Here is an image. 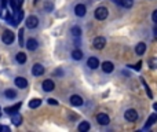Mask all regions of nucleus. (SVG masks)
<instances>
[{
	"label": "nucleus",
	"instance_id": "nucleus-1",
	"mask_svg": "<svg viewBox=\"0 0 157 132\" xmlns=\"http://www.w3.org/2000/svg\"><path fill=\"white\" fill-rule=\"evenodd\" d=\"M107 8L106 7H98L95 10V18L99 19V21H103V19L107 18Z\"/></svg>",
	"mask_w": 157,
	"mask_h": 132
},
{
	"label": "nucleus",
	"instance_id": "nucleus-2",
	"mask_svg": "<svg viewBox=\"0 0 157 132\" xmlns=\"http://www.w3.org/2000/svg\"><path fill=\"white\" fill-rule=\"evenodd\" d=\"M124 118H125L127 121H131V123H134V121L138 120V113L135 112L134 109H128L125 113H124Z\"/></svg>",
	"mask_w": 157,
	"mask_h": 132
},
{
	"label": "nucleus",
	"instance_id": "nucleus-3",
	"mask_svg": "<svg viewBox=\"0 0 157 132\" xmlns=\"http://www.w3.org/2000/svg\"><path fill=\"white\" fill-rule=\"evenodd\" d=\"M25 25H26V28H29V29H35V28L39 25L37 16H35V15L28 16V18H26V22H25Z\"/></svg>",
	"mask_w": 157,
	"mask_h": 132
},
{
	"label": "nucleus",
	"instance_id": "nucleus-4",
	"mask_svg": "<svg viewBox=\"0 0 157 132\" xmlns=\"http://www.w3.org/2000/svg\"><path fill=\"white\" fill-rule=\"evenodd\" d=\"M2 40H3V43L4 44H13V41H14V33L13 32H10V30H6L4 33H3V36H2Z\"/></svg>",
	"mask_w": 157,
	"mask_h": 132
},
{
	"label": "nucleus",
	"instance_id": "nucleus-5",
	"mask_svg": "<svg viewBox=\"0 0 157 132\" xmlns=\"http://www.w3.org/2000/svg\"><path fill=\"white\" fill-rule=\"evenodd\" d=\"M92 44H94V48L102 50L105 47V44H106V38L105 37H95L92 41Z\"/></svg>",
	"mask_w": 157,
	"mask_h": 132
},
{
	"label": "nucleus",
	"instance_id": "nucleus-6",
	"mask_svg": "<svg viewBox=\"0 0 157 132\" xmlns=\"http://www.w3.org/2000/svg\"><path fill=\"white\" fill-rule=\"evenodd\" d=\"M96 121H98L101 125H107L109 121H110V118H109V116L105 114V113H99V114L96 116Z\"/></svg>",
	"mask_w": 157,
	"mask_h": 132
},
{
	"label": "nucleus",
	"instance_id": "nucleus-7",
	"mask_svg": "<svg viewBox=\"0 0 157 132\" xmlns=\"http://www.w3.org/2000/svg\"><path fill=\"white\" fill-rule=\"evenodd\" d=\"M44 73V66L40 65V63H36L32 68V74L33 76H41Z\"/></svg>",
	"mask_w": 157,
	"mask_h": 132
},
{
	"label": "nucleus",
	"instance_id": "nucleus-8",
	"mask_svg": "<svg viewBox=\"0 0 157 132\" xmlns=\"http://www.w3.org/2000/svg\"><path fill=\"white\" fill-rule=\"evenodd\" d=\"M85 13H87V8H85L84 4H77L76 7H74V14H76L77 16H84Z\"/></svg>",
	"mask_w": 157,
	"mask_h": 132
},
{
	"label": "nucleus",
	"instance_id": "nucleus-9",
	"mask_svg": "<svg viewBox=\"0 0 157 132\" xmlns=\"http://www.w3.org/2000/svg\"><path fill=\"white\" fill-rule=\"evenodd\" d=\"M21 102H19V103H15V105H13V106H7L6 107V113H7V114H14V113H17L18 112L19 109H21Z\"/></svg>",
	"mask_w": 157,
	"mask_h": 132
},
{
	"label": "nucleus",
	"instance_id": "nucleus-10",
	"mask_svg": "<svg viewBox=\"0 0 157 132\" xmlns=\"http://www.w3.org/2000/svg\"><path fill=\"white\" fill-rule=\"evenodd\" d=\"M55 88V84L52 80H44L43 81V90L46 91V92H50V91H52Z\"/></svg>",
	"mask_w": 157,
	"mask_h": 132
},
{
	"label": "nucleus",
	"instance_id": "nucleus-11",
	"mask_svg": "<svg viewBox=\"0 0 157 132\" xmlns=\"http://www.w3.org/2000/svg\"><path fill=\"white\" fill-rule=\"evenodd\" d=\"M87 66L90 69H96L99 66V61H98V58H95V57H91V58H88V61H87Z\"/></svg>",
	"mask_w": 157,
	"mask_h": 132
},
{
	"label": "nucleus",
	"instance_id": "nucleus-12",
	"mask_svg": "<svg viewBox=\"0 0 157 132\" xmlns=\"http://www.w3.org/2000/svg\"><path fill=\"white\" fill-rule=\"evenodd\" d=\"M70 103L73 105V106H81L83 105V99H81V96H79V95H72L70 96Z\"/></svg>",
	"mask_w": 157,
	"mask_h": 132
},
{
	"label": "nucleus",
	"instance_id": "nucleus-13",
	"mask_svg": "<svg viewBox=\"0 0 157 132\" xmlns=\"http://www.w3.org/2000/svg\"><path fill=\"white\" fill-rule=\"evenodd\" d=\"M11 121H13L14 125H21L22 124V116L19 113H14L11 114Z\"/></svg>",
	"mask_w": 157,
	"mask_h": 132
},
{
	"label": "nucleus",
	"instance_id": "nucleus-14",
	"mask_svg": "<svg viewBox=\"0 0 157 132\" xmlns=\"http://www.w3.org/2000/svg\"><path fill=\"white\" fill-rule=\"evenodd\" d=\"M15 85L18 88H26L28 87L26 79H24V77H17V79H15Z\"/></svg>",
	"mask_w": 157,
	"mask_h": 132
},
{
	"label": "nucleus",
	"instance_id": "nucleus-15",
	"mask_svg": "<svg viewBox=\"0 0 157 132\" xmlns=\"http://www.w3.org/2000/svg\"><path fill=\"white\" fill-rule=\"evenodd\" d=\"M37 41L35 40V38H29V40L26 41V48L29 50V51H35L36 48H37Z\"/></svg>",
	"mask_w": 157,
	"mask_h": 132
},
{
	"label": "nucleus",
	"instance_id": "nucleus-16",
	"mask_svg": "<svg viewBox=\"0 0 157 132\" xmlns=\"http://www.w3.org/2000/svg\"><path fill=\"white\" fill-rule=\"evenodd\" d=\"M113 69H114V66H113L112 62H107L106 61V62L102 63V70H103L105 73H112Z\"/></svg>",
	"mask_w": 157,
	"mask_h": 132
},
{
	"label": "nucleus",
	"instance_id": "nucleus-17",
	"mask_svg": "<svg viewBox=\"0 0 157 132\" xmlns=\"http://www.w3.org/2000/svg\"><path fill=\"white\" fill-rule=\"evenodd\" d=\"M146 51V44L145 43H139L136 46V48H135V52H136L138 55H143Z\"/></svg>",
	"mask_w": 157,
	"mask_h": 132
},
{
	"label": "nucleus",
	"instance_id": "nucleus-18",
	"mask_svg": "<svg viewBox=\"0 0 157 132\" xmlns=\"http://www.w3.org/2000/svg\"><path fill=\"white\" fill-rule=\"evenodd\" d=\"M156 121H157V114H151L150 117L148 118V123H146V125H145V129H148L150 125H153Z\"/></svg>",
	"mask_w": 157,
	"mask_h": 132
},
{
	"label": "nucleus",
	"instance_id": "nucleus-19",
	"mask_svg": "<svg viewBox=\"0 0 157 132\" xmlns=\"http://www.w3.org/2000/svg\"><path fill=\"white\" fill-rule=\"evenodd\" d=\"M40 105H41V99H32V101L29 102L30 109H36V107H39Z\"/></svg>",
	"mask_w": 157,
	"mask_h": 132
},
{
	"label": "nucleus",
	"instance_id": "nucleus-20",
	"mask_svg": "<svg viewBox=\"0 0 157 132\" xmlns=\"http://www.w3.org/2000/svg\"><path fill=\"white\" fill-rule=\"evenodd\" d=\"M15 58H17V62L18 63H25L26 62V55H25L24 52H18Z\"/></svg>",
	"mask_w": 157,
	"mask_h": 132
},
{
	"label": "nucleus",
	"instance_id": "nucleus-21",
	"mask_svg": "<svg viewBox=\"0 0 157 132\" xmlns=\"http://www.w3.org/2000/svg\"><path fill=\"white\" fill-rule=\"evenodd\" d=\"M4 95H6V98H8V99H14L17 96V91L15 90H7L4 92Z\"/></svg>",
	"mask_w": 157,
	"mask_h": 132
},
{
	"label": "nucleus",
	"instance_id": "nucleus-22",
	"mask_svg": "<svg viewBox=\"0 0 157 132\" xmlns=\"http://www.w3.org/2000/svg\"><path fill=\"white\" fill-rule=\"evenodd\" d=\"M72 57H73V59L76 61H80L83 58V52L80 51V50H74L73 52H72Z\"/></svg>",
	"mask_w": 157,
	"mask_h": 132
},
{
	"label": "nucleus",
	"instance_id": "nucleus-23",
	"mask_svg": "<svg viewBox=\"0 0 157 132\" xmlns=\"http://www.w3.org/2000/svg\"><path fill=\"white\" fill-rule=\"evenodd\" d=\"M88 129H90V124H88L87 121H84V123H81L79 125V131L80 132H87Z\"/></svg>",
	"mask_w": 157,
	"mask_h": 132
},
{
	"label": "nucleus",
	"instance_id": "nucleus-24",
	"mask_svg": "<svg viewBox=\"0 0 157 132\" xmlns=\"http://www.w3.org/2000/svg\"><path fill=\"white\" fill-rule=\"evenodd\" d=\"M132 4H134V0H121L120 6H123V7H125V8H131Z\"/></svg>",
	"mask_w": 157,
	"mask_h": 132
},
{
	"label": "nucleus",
	"instance_id": "nucleus-25",
	"mask_svg": "<svg viewBox=\"0 0 157 132\" xmlns=\"http://www.w3.org/2000/svg\"><path fill=\"white\" fill-rule=\"evenodd\" d=\"M149 66H150V69H157V58H150L149 59Z\"/></svg>",
	"mask_w": 157,
	"mask_h": 132
},
{
	"label": "nucleus",
	"instance_id": "nucleus-26",
	"mask_svg": "<svg viewBox=\"0 0 157 132\" xmlns=\"http://www.w3.org/2000/svg\"><path fill=\"white\" fill-rule=\"evenodd\" d=\"M72 33H73V36H76V37H79V36L81 35V29H80L79 26H74L73 29H72Z\"/></svg>",
	"mask_w": 157,
	"mask_h": 132
},
{
	"label": "nucleus",
	"instance_id": "nucleus-27",
	"mask_svg": "<svg viewBox=\"0 0 157 132\" xmlns=\"http://www.w3.org/2000/svg\"><path fill=\"white\" fill-rule=\"evenodd\" d=\"M140 81H142V84H143V87H145L146 92H148L149 98H151V96H153V95H151V91H150V88H149V87H148V84H146V82H145V80H143V79H140Z\"/></svg>",
	"mask_w": 157,
	"mask_h": 132
},
{
	"label": "nucleus",
	"instance_id": "nucleus-28",
	"mask_svg": "<svg viewBox=\"0 0 157 132\" xmlns=\"http://www.w3.org/2000/svg\"><path fill=\"white\" fill-rule=\"evenodd\" d=\"M18 38H19V46H25V44H24V29H19Z\"/></svg>",
	"mask_w": 157,
	"mask_h": 132
},
{
	"label": "nucleus",
	"instance_id": "nucleus-29",
	"mask_svg": "<svg viewBox=\"0 0 157 132\" xmlns=\"http://www.w3.org/2000/svg\"><path fill=\"white\" fill-rule=\"evenodd\" d=\"M22 16H24V11H22V10H18V11H17V16H15V18H17V21H21V19H22Z\"/></svg>",
	"mask_w": 157,
	"mask_h": 132
},
{
	"label": "nucleus",
	"instance_id": "nucleus-30",
	"mask_svg": "<svg viewBox=\"0 0 157 132\" xmlns=\"http://www.w3.org/2000/svg\"><path fill=\"white\" fill-rule=\"evenodd\" d=\"M132 68L135 69V70H140V68H142V62H138L135 66H132Z\"/></svg>",
	"mask_w": 157,
	"mask_h": 132
},
{
	"label": "nucleus",
	"instance_id": "nucleus-31",
	"mask_svg": "<svg viewBox=\"0 0 157 132\" xmlns=\"http://www.w3.org/2000/svg\"><path fill=\"white\" fill-rule=\"evenodd\" d=\"M54 74L55 76H62V70H61V69H57V70L54 72Z\"/></svg>",
	"mask_w": 157,
	"mask_h": 132
},
{
	"label": "nucleus",
	"instance_id": "nucleus-32",
	"mask_svg": "<svg viewBox=\"0 0 157 132\" xmlns=\"http://www.w3.org/2000/svg\"><path fill=\"white\" fill-rule=\"evenodd\" d=\"M151 18H153V21H154V22H156V24H157V10H156V11H154V13H153V15H151Z\"/></svg>",
	"mask_w": 157,
	"mask_h": 132
},
{
	"label": "nucleus",
	"instance_id": "nucleus-33",
	"mask_svg": "<svg viewBox=\"0 0 157 132\" xmlns=\"http://www.w3.org/2000/svg\"><path fill=\"white\" fill-rule=\"evenodd\" d=\"M0 131H4V132H10V128H8V127H0Z\"/></svg>",
	"mask_w": 157,
	"mask_h": 132
},
{
	"label": "nucleus",
	"instance_id": "nucleus-34",
	"mask_svg": "<svg viewBox=\"0 0 157 132\" xmlns=\"http://www.w3.org/2000/svg\"><path fill=\"white\" fill-rule=\"evenodd\" d=\"M48 103H50V105H58V102L54 101V99H48Z\"/></svg>",
	"mask_w": 157,
	"mask_h": 132
},
{
	"label": "nucleus",
	"instance_id": "nucleus-35",
	"mask_svg": "<svg viewBox=\"0 0 157 132\" xmlns=\"http://www.w3.org/2000/svg\"><path fill=\"white\" fill-rule=\"evenodd\" d=\"M153 109L156 110V113H157V103H154V105H153Z\"/></svg>",
	"mask_w": 157,
	"mask_h": 132
},
{
	"label": "nucleus",
	"instance_id": "nucleus-36",
	"mask_svg": "<svg viewBox=\"0 0 157 132\" xmlns=\"http://www.w3.org/2000/svg\"><path fill=\"white\" fill-rule=\"evenodd\" d=\"M114 3H117V4H121V0H113Z\"/></svg>",
	"mask_w": 157,
	"mask_h": 132
},
{
	"label": "nucleus",
	"instance_id": "nucleus-37",
	"mask_svg": "<svg viewBox=\"0 0 157 132\" xmlns=\"http://www.w3.org/2000/svg\"><path fill=\"white\" fill-rule=\"evenodd\" d=\"M154 35L157 36V25H156V26H154Z\"/></svg>",
	"mask_w": 157,
	"mask_h": 132
},
{
	"label": "nucleus",
	"instance_id": "nucleus-38",
	"mask_svg": "<svg viewBox=\"0 0 157 132\" xmlns=\"http://www.w3.org/2000/svg\"><path fill=\"white\" fill-rule=\"evenodd\" d=\"M18 3H19V6H21L22 3H24V0H18Z\"/></svg>",
	"mask_w": 157,
	"mask_h": 132
}]
</instances>
